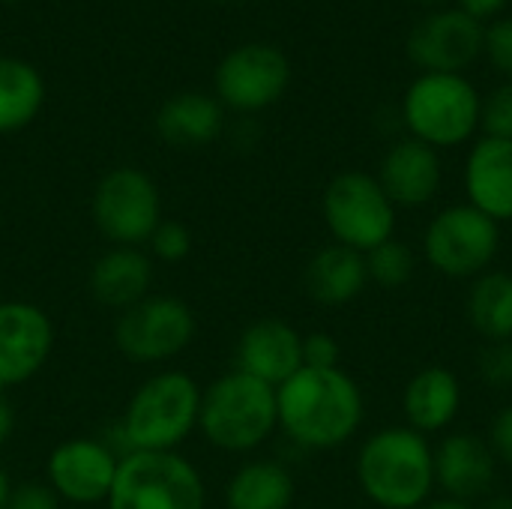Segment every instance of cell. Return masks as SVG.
Here are the masks:
<instances>
[{
	"label": "cell",
	"instance_id": "1",
	"mask_svg": "<svg viewBox=\"0 0 512 509\" xmlns=\"http://www.w3.org/2000/svg\"><path fill=\"white\" fill-rule=\"evenodd\" d=\"M279 429L303 450H336L348 444L366 417L360 384L345 369L303 366L276 387Z\"/></svg>",
	"mask_w": 512,
	"mask_h": 509
},
{
	"label": "cell",
	"instance_id": "2",
	"mask_svg": "<svg viewBox=\"0 0 512 509\" xmlns=\"http://www.w3.org/2000/svg\"><path fill=\"white\" fill-rule=\"evenodd\" d=\"M354 471L375 507L420 509L435 492V447L411 426H387L363 441Z\"/></svg>",
	"mask_w": 512,
	"mask_h": 509
},
{
	"label": "cell",
	"instance_id": "3",
	"mask_svg": "<svg viewBox=\"0 0 512 509\" xmlns=\"http://www.w3.org/2000/svg\"><path fill=\"white\" fill-rule=\"evenodd\" d=\"M279 429L276 387L231 369L201 390L198 432L222 453H252Z\"/></svg>",
	"mask_w": 512,
	"mask_h": 509
},
{
	"label": "cell",
	"instance_id": "4",
	"mask_svg": "<svg viewBox=\"0 0 512 509\" xmlns=\"http://www.w3.org/2000/svg\"><path fill=\"white\" fill-rule=\"evenodd\" d=\"M201 387L192 375L168 369L147 378L120 417L126 453H177L198 429Z\"/></svg>",
	"mask_w": 512,
	"mask_h": 509
},
{
	"label": "cell",
	"instance_id": "5",
	"mask_svg": "<svg viewBox=\"0 0 512 509\" xmlns=\"http://www.w3.org/2000/svg\"><path fill=\"white\" fill-rule=\"evenodd\" d=\"M480 105L483 96L468 75L420 72L402 96V123L408 138L450 150L477 135Z\"/></svg>",
	"mask_w": 512,
	"mask_h": 509
},
{
	"label": "cell",
	"instance_id": "6",
	"mask_svg": "<svg viewBox=\"0 0 512 509\" xmlns=\"http://www.w3.org/2000/svg\"><path fill=\"white\" fill-rule=\"evenodd\" d=\"M198 468L180 453H123L105 509H204Z\"/></svg>",
	"mask_w": 512,
	"mask_h": 509
},
{
	"label": "cell",
	"instance_id": "7",
	"mask_svg": "<svg viewBox=\"0 0 512 509\" xmlns=\"http://www.w3.org/2000/svg\"><path fill=\"white\" fill-rule=\"evenodd\" d=\"M321 216L330 237L360 255L396 237V204L366 171L336 174L324 189Z\"/></svg>",
	"mask_w": 512,
	"mask_h": 509
},
{
	"label": "cell",
	"instance_id": "8",
	"mask_svg": "<svg viewBox=\"0 0 512 509\" xmlns=\"http://www.w3.org/2000/svg\"><path fill=\"white\" fill-rule=\"evenodd\" d=\"M90 216L96 231L111 246L144 249L162 216V195L141 168H111L93 189Z\"/></svg>",
	"mask_w": 512,
	"mask_h": 509
},
{
	"label": "cell",
	"instance_id": "9",
	"mask_svg": "<svg viewBox=\"0 0 512 509\" xmlns=\"http://www.w3.org/2000/svg\"><path fill=\"white\" fill-rule=\"evenodd\" d=\"M501 252V225L471 204H453L441 210L426 234V264L450 279L483 276Z\"/></svg>",
	"mask_w": 512,
	"mask_h": 509
},
{
	"label": "cell",
	"instance_id": "10",
	"mask_svg": "<svg viewBox=\"0 0 512 509\" xmlns=\"http://www.w3.org/2000/svg\"><path fill=\"white\" fill-rule=\"evenodd\" d=\"M195 312L168 294H150L141 303L117 312L114 345L117 351L141 366H156L180 357L195 339Z\"/></svg>",
	"mask_w": 512,
	"mask_h": 509
},
{
	"label": "cell",
	"instance_id": "11",
	"mask_svg": "<svg viewBox=\"0 0 512 509\" xmlns=\"http://www.w3.org/2000/svg\"><path fill=\"white\" fill-rule=\"evenodd\" d=\"M291 81L288 57L267 42H246L228 51L216 69V96L234 111H261L282 99Z\"/></svg>",
	"mask_w": 512,
	"mask_h": 509
},
{
	"label": "cell",
	"instance_id": "12",
	"mask_svg": "<svg viewBox=\"0 0 512 509\" xmlns=\"http://www.w3.org/2000/svg\"><path fill=\"white\" fill-rule=\"evenodd\" d=\"M120 468V456L96 438H69L57 444L45 462V483L54 495L75 507L105 504Z\"/></svg>",
	"mask_w": 512,
	"mask_h": 509
},
{
	"label": "cell",
	"instance_id": "13",
	"mask_svg": "<svg viewBox=\"0 0 512 509\" xmlns=\"http://www.w3.org/2000/svg\"><path fill=\"white\" fill-rule=\"evenodd\" d=\"M54 351L51 315L27 300L0 303V390L27 384L36 378Z\"/></svg>",
	"mask_w": 512,
	"mask_h": 509
},
{
	"label": "cell",
	"instance_id": "14",
	"mask_svg": "<svg viewBox=\"0 0 512 509\" xmlns=\"http://www.w3.org/2000/svg\"><path fill=\"white\" fill-rule=\"evenodd\" d=\"M483 24L456 9H438L420 18L408 33V57L420 72H456L483 54Z\"/></svg>",
	"mask_w": 512,
	"mask_h": 509
},
{
	"label": "cell",
	"instance_id": "15",
	"mask_svg": "<svg viewBox=\"0 0 512 509\" xmlns=\"http://www.w3.org/2000/svg\"><path fill=\"white\" fill-rule=\"evenodd\" d=\"M495 474L498 459L474 432H450L435 447V486L444 489V498L474 504L489 495Z\"/></svg>",
	"mask_w": 512,
	"mask_h": 509
},
{
	"label": "cell",
	"instance_id": "16",
	"mask_svg": "<svg viewBox=\"0 0 512 509\" xmlns=\"http://www.w3.org/2000/svg\"><path fill=\"white\" fill-rule=\"evenodd\" d=\"M234 369L270 387H282L303 369V336L288 321L261 318L240 333Z\"/></svg>",
	"mask_w": 512,
	"mask_h": 509
},
{
	"label": "cell",
	"instance_id": "17",
	"mask_svg": "<svg viewBox=\"0 0 512 509\" xmlns=\"http://www.w3.org/2000/svg\"><path fill=\"white\" fill-rule=\"evenodd\" d=\"M375 177L396 207H426L441 189L444 168L435 147L417 138H402L384 153Z\"/></svg>",
	"mask_w": 512,
	"mask_h": 509
},
{
	"label": "cell",
	"instance_id": "18",
	"mask_svg": "<svg viewBox=\"0 0 512 509\" xmlns=\"http://www.w3.org/2000/svg\"><path fill=\"white\" fill-rule=\"evenodd\" d=\"M468 204L489 219L512 222V141L480 138L465 159Z\"/></svg>",
	"mask_w": 512,
	"mask_h": 509
},
{
	"label": "cell",
	"instance_id": "19",
	"mask_svg": "<svg viewBox=\"0 0 512 509\" xmlns=\"http://www.w3.org/2000/svg\"><path fill=\"white\" fill-rule=\"evenodd\" d=\"M87 285L102 306L123 312L150 297L153 258L138 246H111L93 261Z\"/></svg>",
	"mask_w": 512,
	"mask_h": 509
},
{
	"label": "cell",
	"instance_id": "20",
	"mask_svg": "<svg viewBox=\"0 0 512 509\" xmlns=\"http://www.w3.org/2000/svg\"><path fill=\"white\" fill-rule=\"evenodd\" d=\"M405 420L420 435L447 432L462 411V384L444 366H429L417 372L402 393Z\"/></svg>",
	"mask_w": 512,
	"mask_h": 509
},
{
	"label": "cell",
	"instance_id": "21",
	"mask_svg": "<svg viewBox=\"0 0 512 509\" xmlns=\"http://www.w3.org/2000/svg\"><path fill=\"white\" fill-rule=\"evenodd\" d=\"M306 294L321 303V306H345L357 300L366 285H369V270H366V255L330 243L318 249L303 273Z\"/></svg>",
	"mask_w": 512,
	"mask_h": 509
},
{
	"label": "cell",
	"instance_id": "22",
	"mask_svg": "<svg viewBox=\"0 0 512 509\" xmlns=\"http://www.w3.org/2000/svg\"><path fill=\"white\" fill-rule=\"evenodd\" d=\"M222 102L207 93H177L156 114V132L174 147H204L219 138Z\"/></svg>",
	"mask_w": 512,
	"mask_h": 509
},
{
	"label": "cell",
	"instance_id": "23",
	"mask_svg": "<svg viewBox=\"0 0 512 509\" xmlns=\"http://www.w3.org/2000/svg\"><path fill=\"white\" fill-rule=\"evenodd\" d=\"M297 495L294 477L282 462L252 459L240 465L225 486L228 509H291Z\"/></svg>",
	"mask_w": 512,
	"mask_h": 509
},
{
	"label": "cell",
	"instance_id": "24",
	"mask_svg": "<svg viewBox=\"0 0 512 509\" xmlns=\"http://www.w3.org/2000/svg\"><path fill=\"white\" fill-rule=\"evenodd\" d=\"M465 315L486 342H512V273L486 270L471 282Z\"/></svg>",
	"mask_w": 512,
	"mask_h": 509
},
{
	"label": "cell",
	"instance_id": "25",
	"mask_svg": "<svg viewBox=\"0 0 512 509\" xmlns=\"http://www.w3.org/2000/svg\"><path fill=\"white\" fill-rule=\"evenodd\" d=\"M45 102L42 75L18 57H0V135L33 123Z\"/></svg>",
	"mask_w": 512,
	"mask_h": 509
},
{
	"label": "cell",
	"instance_id": "26",
	"mask_svg": "<svg viewBox=\"0 0 512 509\" xmlns=\"http://www.w3.org/2000/svg\"><path fill=\"white\" fill-rule=\"evenodd\" d=\"M414 267H417V258H414V249L396 237H390L387 243L375 246L372 252H366V270H369V279L381 288H402L411 282L414 276Z\"/></svg>",
	"mask_w": 512,
	"mask_h": 509
},
{
	"label": "cell",
	"instance_id": "27",
	"mask_svg": "<svg viewBox=\"0 0 512 509\" xmlns=\"http://www.w3.org/2000/svg\"><path fill=\"white\" fill-rule=\"evenodd\" d=\"M147 246H150V258L165 264H180L192 252V231L177 219H162L153 237L147 240Z\"/></svg>",
	"mask_w": 512,
	"mask_h": 509
},
{
	"label": "cell",
	"instance_id": "28",
	"mask_svg": "<svg viewBox=\"0 0 512 509\" xmlns=\"http://www.w3.org/2000/svg\"><path fill=\"white\" fill-rule=\"evenodd\" d=\"M480 129L486 138L512 141V81L495 87L480 105Z\"/></svg>",
	"mask_w": 512,
	"mask_h": 509
},
{
	"label": "cell",
	"instance_id": "29",
	"mask_svg": "<svg viewBox=\"0 0 512 509\" xmlns=\"http://www.w3.org/2000/svg\"><path fill=\"white\" fill-rule=\"evenodd\" d=\"M483 54L507 81H512V15H501V18L486 24Z\"/></svg>",
	"mask_w": 512,
	"mask_h": 509
},
{
	"label": "cell",
	"instance_id": "30",
	"mask_svg": "<svg viewBox=\"0 0 512 509\" xmlns=\"http://www.w3.org/2000/svg\"><path fill=\"white\" fill-rule=\"evenodd\" d=\"M480 381L495 390L512 387V342H486L477 360Z\"/></svg>",
	"mask_w": 512,
	"mask_h": 509
},
{
	"label": "cell",
	"instance_id": "31",
	"mask_svg": "<svg viewBox=\"0 0 512 509\" xmlns=\"http://www.w3.org/2000/svg\"><path fill=\"white\" fill-rule=\"evenodd\" d=\"M339 357H342V348L330 333L315 330V333L303 336V366H309V369H339Z\"/></svg>",
	"mask_w": 512,
	"mask_h": 509
},
{
	"label": "cell",
	"instance_id": "32",
	"mask_svg": "<svg viewBox=\"0 0 512 509\" xmlns=\"http://www.w3.org/2000/svg\"><path fill=\"white\" fill-rule=\"evenodd\" d=\"M60 504L63 501L54 495L48 483H24V486H12L6 509H60Z\"/></svg>",
	"mask_w": 512,
	"mask_h": 509
},
{
	"label": "cell",
	"instance_id": "33",
	"mask_svg": "<svg viewBox=\"0 0 512 509\" xmlns=\"http://www.w3.org/2000/svg\"><path fill=\"white\" fill-rule=\"evenodd\" d=\"M498 465H507L512 468V405L501 408L495 414V420L489 423V435H486Z\"/></svg>",
	"mask_w": 512,
	"mask_h": 509
},
{
	"label": "cell",
	"instance_id": "34",
	"mask_svg": "<svg viewBox=\"0 0 512 509\" xmlns=\"http://www.w3.org/2000/svg\"><path fill=\"white\" fill-rule=\"evenodd\" d=\"M507 3H510V0H459V9L486 27L489 21L501 18V12L507 9Z\"/></svg>",
	"mask_w": 512,
	"mask_h": 509
},
{
	"label": "cell",
	"instance_id": "35",
	"mask_svg": "<svg viewBox=\"0 0 512 509\" xmlns=\"http://www.w3.org/2000/svg\"><path fill=\"white\" fill-rule=\"evenodd\" d=\"M12 429H15V411H12V402L6 399V393L0 390V447L12 438Z\"/></svg>",
	"mask_w": 512,
	"mask_h": 509
},
{
	"label": "cell",
	"instance_id": "36",
	"mask_svg": "<svg viewBox=\"0 0 512 509\" xmlns=\"http://www.w3.org/2000/svg\"><path fill=\"white\" fill-rule=\"evenodd\" d=\"M420 509H477L474 504H465V501H453V498H438V501H429Z\"/></svg>",
	"mask_w": 512,
	"mask_h": 509
},
{
	"label": "cell",
	"instance_id": "37",
	"mask_svg": "<svg viewBox=\"0 0 512 509\" xmlns=\"http://www.w3.org/2000/svg\"><path fill=\"white\" fill-rule=\"evenodd\" d=\"M9 495H12V480H9V471H6L3 462H0V509H6Z\"/></svg>",
	"mask_w": 512,
	"mask_h": 509
},
{
	"label": "cell",
	"instance_id": "38",
	"mask_svg": "<svg viewBox=\"0 0 512 509\" xmlns=\"http://www.w3.org/2000/svg\"><path fill=\"white\" fill-rule=\"evenodd\" d=\"M477 509H512V498L510 495H495V498H489L483 507Z\"/></svg>",
	"mask_w": 512,
	"mask_h": 509
},
{
	"label": "cell",
	"instance_id": "39",
	"mask_svg": "<svg viewBox=\"0 0 512 509\" xmlns=\"http://www.w3.org/2000/svg\"><path fill=\"white\" fill-rule=\"evenodd\" d=\"M420 3H447V0H420Z\"/></svg>",
	"mask_w": 512,
	"mask_h": 509
},
{
	"label": "cell",
	"instance_id": "40",
	"mask_svg": "<svg viewBox=\"0 0 512 509\" xmlns=\"http://www.w3.org/2000/svg\"><path fill=\"white\" fill-rule=\"evenodd\" d=\"M0 3H18V0H0Z\"/></svg>",
	"mask_w": 512,
	"mask_h": 509
}]
</instances>
